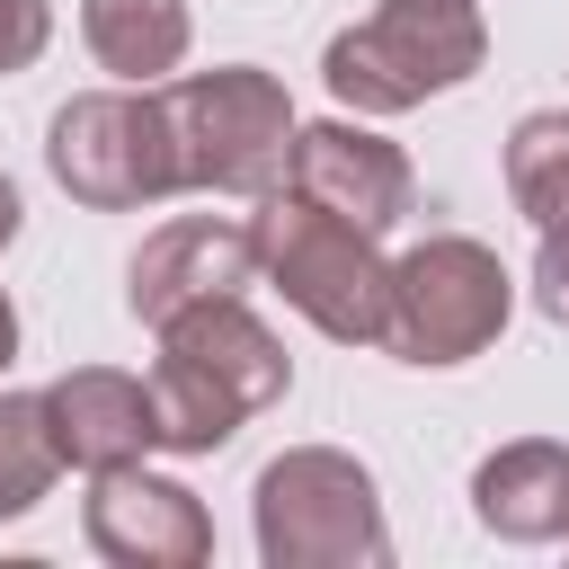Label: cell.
Here are the masks:
<instances>
[{
  "label": "cell",
  "instance_id": "obj_1",
  "mask_svg": "<svg viewBox=\"0 0 569 569\" xmlns=\"http://www.w3.org/2000/svg\"><path fill=\"white\" fill-rule=\"evenodd\" d=\"M151 338H160V365H151L160 453H222L258 409H276V400L293 391V356H284V338L249 311V293L187 302V311L160 320Z\"/></svg>",
  "mask_w": 569,
  "mask_h": 569
},
{
  "label": "cell",
  "instance_id": "obj_2",
  "mask_svg": "<svg viewBox=\"0 0 569 569\" xmlns=\"http://www.w3.org/2000/svg\"><path fill=\"white\" fill-rule=\"evenodd\" d=\"M249 231H258V276L320 338L382 347V329H391V258H382V231H365V222H347V213H329V204H311L293 187L258 196Z\"/></svg>",
  "mask_w": 569,
  "mask_h": 569
},
{
  "label": "cell",
  "instance_id": "obj_3",
  "mask_svg": "<svg viewBox=\"0 0 569 569\" xmlns=\"http://www.w3.org/2000/svg\"><path fill=\"white\" fill-rule=\"evenodd\" d=\"M480 62H489L480 0H382L373 18L329 36L320 80L347 116H409V107L462 89Z\"/></svg>",
  "mask_w": 569,
  "mask_h": 569
},
{
  "label": "cell",
  "instance_id": "obj_4",
  "mask_svg": "<svg viewBox=\"0 0 569 569\" xmlns=\"http://www.w3.org/2000/svg\"><path fill=\"white\" fill-rule=\"evenodd\" d=\"M169 133H178V178L187 196H276L293 169V98L258 62H213V71H169L160 80Z\"/></svg>",
  "mask_w": 569,
  "mask_h": 569
},
{
  "label": "cell",
  "instance_id": "obj_5",
  "mask_svg": "<svg viewBox=\"0 0 569 569\" xmlns=\"http://www.w3.org/2000/svg\"><path fill=\"white\" fill-rule=\"evenodd\" d=\"M249 533L267 569H382L391 560L382 489L338 445H284L249 489Z\"/></svg>",
  "mask_w": 569,
  "mask_h": 569
},
{
  "label": "cell",
  "instance_id": "obj_6",
  "mask_svg": "<svg viewBox=\"0 0 569 569\" xmlns=\"http://www.w3.org/2000/svg\"><path fill=\"white\" fill-rule=\"evenodd\" d=\"M44 169L89 213H142V204L187 196L169 107H160V89H133V80L62 98L53 124H44Z\"/></svg>",
  "mask_w": 569,
  "mask_h": 569
},
{
  "label": "cell",
  "instance_id": "obj_7",
  "mask_svg": "<svg viewBox=\"0 0 569 569\" xmlns=\"http://www.w3.org/2000/svg\"><path fill=\"white\" fill-rule=\"evenodd\" d=\"M516 311V276L489 240L471 231H427L418 249L391 258V329L382 356L400 365H471L480 347H498Z\"/></svg>",
  "mask_w": 569,
  "mask_h": 569
},
{
  "label": "cell",
  "instance_id": "obj_8",
  "mask_svg": "<svg viewBox=\"0 0 569 569\" xmlns=\"http://www.w3.org/2000/svg\"><path fill=\"white\" fill-rule=\"evenodd\" d=\"M80 533L98 560L116 569H204L213 560V516L187 480L151 471V462H116V471H89V498H80Z\"/></svg>",
  "mask_w": 569,
  "mask_h": 569
},
{
  "label": "cell",
  "instance_id": "obj_9",
  "mask_svg": "<svg viewBox=\"0 0 569 569\" xmlns=\"http://www.w3.org/2000/svg\"><path fill=\"white\" fill-rule=\"evenodd\" d=\"M293 196L365 222V231H391L409 204H418V178H409V151L391 133H373V116H320V124H293V169H284Z\"/></svg>",
  "mask_w": 569,
  "mask_h": 569
},
{
  "label": "cell",
  "instance_id": "obj_10",
  "mask_svg": "<svg viewBox=\"0 0 569 569\" xmlns=\"http://www.w3.org/2000/svg\"><path fill=\"white\" fill-rule=\"evenodd\" d=\"M258 284V231L231 222V213H178L160 222L133 267H124V311L142 329L178 320L187 302H213V293H249Z\"/></svg>",
  "mask_w": 569,
  "mask_h": 569
},
{
  "label": "cell",
  "instance_id": "obj_11",
  "mask_svg": "<svg viewBox=\"0 0 569 569\" xmlns=\"http://www.w3.org/2000/svg\"><path fill=\"white\" fill-rule=\"evenodd\" d=\"M44 418L62 445V471H116V462H151L160 453V409L142 373L116 365H71L44 382Z\"/></svg>",
  "mask_w": 569,
  "mask_h": 569
},
{
  "label": "cell",
  "instance_id": "obj_12",
  "mask_svg": "<svg viewBox=\"0 0 569 569\" xmlns=\"http://www.w3.org/2000/svg\"><path fill=\"white\" fill-rule=\"evenodd\" d=\"M471 516L498 542H569V445L560 436H516V445L480 453Z\"/></svg>",
  "mask_w": 569,
  "mask_h": 569
},
{
  "label": "cell",
  "instance_id": "obj_13",
  "mask_svg": "<svg viewBox=\"0 0 569 569\" xmlns=\"http://www.w3.org/2000/svg\"><path fill=\"white\" fill-rule=\"evenodd\" d=\"M80 36H89L98 71H116L133 89H160L187 62L196 18H187V0H80Z\"/></svg>",
  "mask_w": 569,
  "mask_h": 569
},
{
  "label": "cell",
  "instance_id": "obj_14",
  "mask_svg": "<svg viewBox=\"0 0 569 569\" xmlns=\"http://www.w3.org/2000/svg\"><path fill=\"white\" fill-rule=\"evenodd\" d=\"M507 196H516V213L533 231L569 222V107L516 116V133H507Z\"/></svg>",
  "mask_w": 569,
  "mask_h": 569
},
{
  "label": "cell",
  "instance_id": "obj_15",
  "mask_svg": "<svg viewBox=\"0 0 569 569\" xmlns=\"http://www.w3.org/2000/svg\"><path fill=\"white\" fill-rule=\"evenodd\" d=\"M53 480H62V445H53L44 391H0V525L44 507Z\"/></svg>",
  "mask_w": 569,
  "mask_h": 569
},
{
  "label": "cell",
  "instance_id": "obj_16",
  "mask_svg": "<svg viewBox=\"0 0 569 569\" xmlns=\"http://www.w3.org/2000/svg\"><path fill=\"white\" fill-rule=\"evenodd\" d=\"M53 44V0H0V80Z\"/></svg>",
  "mask_w": 569,
  "mask_h": 569
},
{
  "label": "cell",
  "instance_id": "obj_17",
  "mask_svg": "<svg viewBox=\"0 0 569 569\" xmlns=\"http://www.w3.org/2000/svg\"><path fill=\"white\" fill-rule=\"evenodd\" d=\"M533 302H542V320L569 329V222H542V240H533Z\"/></svg>",
  "mask_w": 569,
  "mask_h": 569
},
{
  "label": "cell",
  "instance_id": "obj_18",
  "mask_svg": "<svg viewBox=\"0 0 569 569\" xmlns=\"http://www.w3.org/2000/svg\"><path fill=\"white\" fill-rule=\"evenodd\" d=\"M18 222H27V196H18V178H9V169H0V249H9V240H18Z\"/></svg>",
  "mask_w": 569,
  "mask_h": 569
},
{
  "label": "cell",
  "instance_id": "obj_19",
  "mask_svg": "<svg viewBox=\"0 0 569 569\" xmlns=\"http://www.w3.org/2000/svg\"><path fill=\"white\" fill-rule=\"evenodd\" d=\"M9 356H18V302H9V284H0V373H9Z\"/></svg>",
  "mask_w": 569,
  "mask_h": 569
}]
</instances>
